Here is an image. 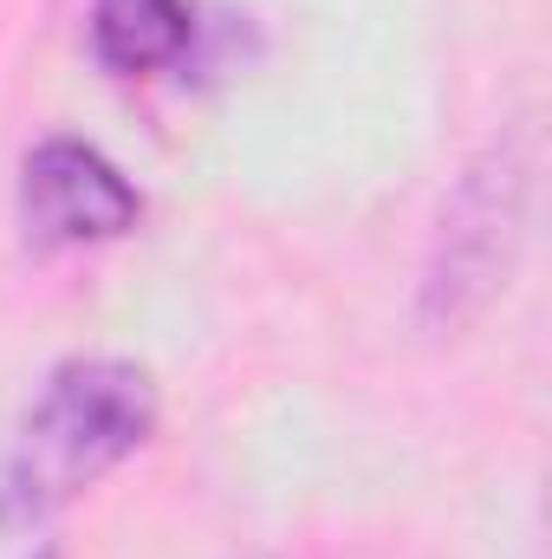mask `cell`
Masks as SVG:
<instances>
[{
	"label": "cell",
	"instance_id": "obj_1",
	"mask_svg": "<svg viewBox=\"0 0 552 559\" xmlns=\"http://www.w3.org/2000/svg\"><path fill=\"white\" fill-rule=\"evenodd\" d=\"M156 429L149 371L131 358H65L46 371L0 449V527H39L131 462Z\"/></svg>",
	"mask_w": 552,
	"mask_h": 559
},
{
	"label": "cell",
	"instance_id": "obj_2",
	"mask_svg": "<svg viewBox=\"0 0 552 559\" xmlns=\"http://www.w3.org/2000/svg\"><path fill=\"white\" fill-rule=\"evenodd\" d=\"M527 209H533V131L507 124L461 163L455 189L442 195L416 286V312L429 332H461L501 299L527 248Z\"/></svg>",
	"mask_w": 552,
	"mask_h": 559
},
{
	"label": "cell",
	"instance_id": "obj_3",
	"mask_svg": "<svg viewBox=\"0 0 552 559\" xmlns=\"http://www.w3.org/2000/svg\"><path fill=\"white\" fill-rule=\"evenodd\" d=\"M20 222L39 248L118 241L143 222V195L105 150L79 138H46L20 169Z\"/></svg>",
	"mask_w": 552,
	"mask_h": 559
},
{
	"label": "cell",
	"instance_id": "obj_4",
	"mask_svg": "<svg viewBox=\"0 0 552 559\" xmlns=\"http://www.w3.org/2000/svg\"><path fill=\"white\" fill-rule=\"evenodd\" d=\"M189 39H195L189 0H92V46L124 79L169 72L189 52Z\"/></svg>",
	"mask_w": 552,
	"mask_h": 559
}]
</instances>
